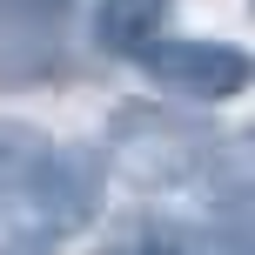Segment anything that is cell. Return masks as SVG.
Here are the masks:
<instances>
[{
  "label": "cell",
  "mask_w": 255,
  "mask_h": 255,
  "mask_svg": "<svg viewBox=\"0 0 255 255\" xmlns=\"http://www.w3.org/2000/svg\"><path fill=\"white\" fill-rule=\"evenodd\" d=\"M148 67V81L175 101H235L249 88V54L235 40H148L134 54Z\"/></svg>",
  "instance_id": "7a4b0ae2"
},
{
  "label": "cell",
  "mask_w": 255,
  "mask_h": 255,
  "mask_svg": "<svg viewBox=\"0 0 255 255\" xmlns=\"http://www.w3.org/2000/svg\"><path fill=\"white\" fill-rule=\"evenodd\" d=\"M168 0H101L94 7V40L108 54H141L148 40H161Z\"/></svg>",
  "instance_id": "3957f363"
},
{
  "label": "cell",
  "mask_w": 255,
  "mask_h": 255,
  "mask_svg": "<svg viewBox=\"0 0 255 255\" xmlns=\"http://www.w3.org/2000/svg\"><path fill=\"white\" fill-rule=\"evenodd\" d=\"M0 202L13 229H34L47 242L88 229L101 208V154L61 148L27 121H0Z\"/></svg>",
  "instance_id": "6da1fadb"
},
{
  "label": "cell",
  "mask_w": 255,
  "mask_h": 255,
  "mask_svg": "<svg viewBox=\"0 0 255 255\" xmlns=\"http://www.w3.org/2000/svg\"><path fill=\"white\" fill-rule=\"evenodd\" d=\"M0 255H54V242H47V235H34V229H13Z\"/></svg>",
  "instance_id": "277c9868"
}]
</instances>
